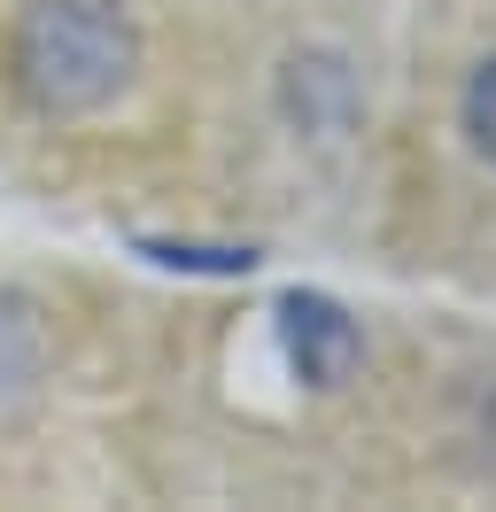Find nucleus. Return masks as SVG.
<instances>
[{"mask_svg": "<svg viewBox=\"0 0 496 512\" xmlns=\"http://www.w3.org/2000/svg\"><path fill=\"white\" fill-rule=\"evenodd\" d=\"M16 78L39 109H101L132 78V24L117 0H39L16 32Z\"/></svg>", "mask_w": 496, "mask_h": 512, "instance_id": "obj_1", "label": "nucleus"}, {"mask_svg": "<svg viewBox=\"0 0 496 512\" xmlns=\"http://www.w3.org/2000/svg\"><path fill=\"white\" fill-rule=\"evenodd\" d=\"M279 342H287V365H295L310 388H341L357 373V350H365L334 295H287V303H279Z\"/></svg>", "mask_w": 496, "mask_h": 512, "instance_id": "obj_2", "label": "nucleus"}, {"mask_svg": "<svg viewBox=\"0 0 496 512\" xmlns=\"http://www.w3.org/2000/svg\"><path fill=\"white\" fill-rule=\"evenodd\" d=\"M465 132H473V148L496 163V55L473 70V86H465Z\"/></svg>", "mask_w": 496, "mask_h": 512, "instance_id": "obj_3", "label": "nucleus"}]
</instances>
